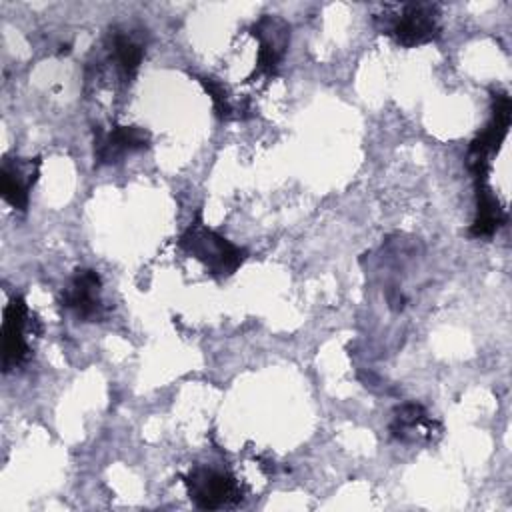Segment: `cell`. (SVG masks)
Here are the masks:
<instances>
[{
	"mask_svg": "<svg viewBox=\"0 0 512 512\" xmlns=\"http://www.w3.org/2000/svg\"><path fill=\"white\" fill-rule=\"evenodd\" d=\"M476 190V214L470 226V234L476 238H490L506 224V208L498 202L490 186H474Z\"/></svg>",
	"mask_w": 512,
	"mask_h": 512,
	"instance_id": "obj_11",
	"label": "cell"
},
{
	"mask_svg": "<svg viewBox=\"0 0 512 512\" xmlns=\"http://www.w3.org/2000/svg\"><path fill=\"white\" fill-rule=\"evenodd\" d=\"M440 8L432 2L386 4L374 14V24L396 44L412 48L422 46L440 36Z\"/></svg>",
	"mask_w": 512,
	"mask_h": 512,
	"instance_id": "obj_1",
	"label": "cell"
},
{
	"mask_svg": "<svg viewBox=\"0 0 512 512\" xmlns=\"http://www.w3.org/2000/svg\"><path fill=\"white\" fill-rule=\"evenodd\" d=\"M38 320L22 296H12L4 308L2 320V368L14 370L30 358L28 334H36Z\"/></svg>",
	"mask_w": 512,
	"mask_h": 512,
	"instance_id": "obj_4",
	"label": "cell"
},
{
	"mask_svg": "<svg viewBox=\"0 0 512 512\" xmlns=\"http://www.w3.org/2000/svg\"><path fill=\"white\" fill-rule=\"evenodd\" d=\"M150 132L140 126H112L94 130V160L96 164H116L126 154L146 150Z\"/></svg>",
	"mask_w": 512,
	"mask_h": 512,
	"instance_id": "obj_7",
	"label": "cell"
},
{
	"mask_svg": "<svg viewBox=\"0 0 512 512\" xmlns=\"http://www.w3.org/2000/svg\"><path fill=\"white\" fill-rule=\"evenodd\" d=\"M440 426L428 416L424 406L408 402L394 410L390 422V434L398 442L416 444V442H434L440 436Z\"/></svg>",
	"mask_w": 512,
	"mask_h": 512,
	"instance_id": "obj_9",
	"label": "cell"
},
{
	"mask_svg": "<svg viewBox=\"0 0 512 512\" xmlns=\"http://www.w3.org/2000/svg\"><path fill=\"white\" fill-rule=\"evenodd\" d=\"M144 58V46L132 34L124 30H112L108 36V60L114 64L118 78L130 84Z\"/></svg>",
	"mask_w": 512,
	"mask_h": 512,
	"instance_id": "obj_10",
	"label": "cell"
},
{
	"mask_svg": "<svg viewBox=\"0 0 512 512\" xmlns=\"http://www.w3.org/2000/svg\"><path fill=\"white\" fill-rule=\"evenodd\" d=\"M202 86L206 88V92L210 94L212 102H214V110L222 120H232V118H240L236 112V106L228 94V90L224 88L222 82H218L216 78H200Z\"/></svg>",
	"mask_w": 512,
	"mask_h": 512,
	"instance_id": "obj_12",
	"label": "cell"
},
{
	"mask_svg": "<svg viewBox=\"0 0 512 512\" xmlns=\"http://www.w3.org/2000/svg\"><path fill=\"white\" fill-rule=\"evenodd\" d=\"M254 38H258V54H256V68L252 78H268L272 76L288 48L290 40V26L280 16H262L252 26Z\"/></svg>",
	"mask_w": 512,
	"mask_h": 512,
	"instance_id": "obj_5",
	"label": "cell"
},
{
	"mask_svg": "<svg viewBox=\"0 0 512 512\" xmlns=\"http://www.w3.org/2000/svg\"><path fill=\"white\" fill-rule=\"evenodd\" d=\"M190 500L202 510H218L234 506L242 498L238 480L214 466H194L184 478Z\"/></svg>",
	"mask_w": 512,
	"mask_h": 512,
	"instance_id": "obj_3",
	"label": "cell"
},
{
	"mask_svg": "<svg viewBox=\"0 0 512 512\" xmlns=\"http://www.w3.org/2000/svg\"><path fill=\"white\" fill-rule=\"evenodd\" d=\"M40 158H4L0 168V192L2 198L14 210H26L30 190L38 180Z\"/></svg>",
	"mask_w": 512,
	"mask_h": 512,
	"instance_id": "obj_8",
	"label": "cell"
},
{
	"mask_svg": "<svg viewBox=\"0 0 512 512\" xmlns=\"http://www.w3.org/2000/svg\"><path fill=\"white\" fill-rule=\"evenodd\" d=\"M178 248L188 256L200 260L212 276L226 278L234 274L246 260V250L232 244L212 228L202 222L198 216L190 222V226L180 234Z\"/></svg>",
	"mask_w": 512,
	"mask_h": 512,
	"instance_id": "obj_2",
	"label": "cell"
},
{
	"mask_svg": "<svg viewBox=\"0 0 512 512\" xmlns=\"http://www.w3.org/2000/svg\"><path fill=\"white\" fill-rule=\"evenodd\" d=\"M100 276L92 268H78L62 290V306L82 322H94L102 316Z\"/></svg>",
	"mask_w": 512,
	"mask_h": 512,
	"instance_id": "obj_6",
	"label": "cell"
}]
</instances>
